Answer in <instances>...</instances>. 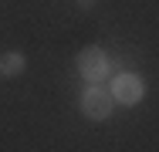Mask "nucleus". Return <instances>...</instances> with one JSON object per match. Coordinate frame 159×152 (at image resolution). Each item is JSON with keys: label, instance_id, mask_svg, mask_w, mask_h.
Masks as SVG:
<instances>
[{"label": "nucleus", "instance_id": "1", "mask_svg": "<svg viewBox=\"0 0 159 152\" xmlns=\"http://www.w3.org/2000/svg\"><path fill=\"white\" fill-rule=\"evenodd\" d=\"M81 115L92 122H105L112 115V108H115V98H112V91L102 88V85H88V88L81 91Z\"/></svg>", "mask_w": 159, "mask_h": 152}, {"label": "nucleus", "instance_id": "2", "mask_svg": "<svg viewBox=\"0 0 159 152\" xmlns=\"http://www.w3.org/2000/svg\"><path fill=\"white\" fill-rule=\"evenodd\" d=\"M108 68H112V61H108V54L102 51V47H81V54H78V74L85 78V81H92V85H98V81H105L108 78Z\"/></svg>", "mask_w": 159, "mask_h": 152}, {"label": "nucleus", "instance_id": "3", "mask_svg": "<svg viewBox=\"0 0 159 152\" xmlns=\"http://www.w3.org/2000/svg\"><path fill=\"white\" fill-rule=\"evenodd\" d=\"M112 98L119 101V105H139L142 101V95H146V85H142V78L139 74H132V71H122V74H115V81H112Z\"/></svg>", "mask_w": 159, "mask_h": 152}, {"label": "nucleus", "instance_id": "4", "mask_svg": "<svg viewBox=\"0 0 159 152\" xmlns=\"http://www.w3.org/2000/svg\"><path fill=\"white\" fill-rule=\"evenodd\" d=\"M24 68H27V61H24L20 51H3V54H0V74L17 78V74H24Z\"/></svg>", "mask_w": 159, "mask_h": 152}, {"label": "nucleus", "instance_id": "5", "mask_svg": "<svg viewBox=\"0 0 159 152\" xmlns=\"http://www.w3.org/2000/svg\"><path fill=\"white\" fill-rule=\"evenodd\" d=\"M78 7H81V10H92V7H95V0H78Z\"/></svg>", "mask_w": 159, "mask_h": 152}]
</instances>
